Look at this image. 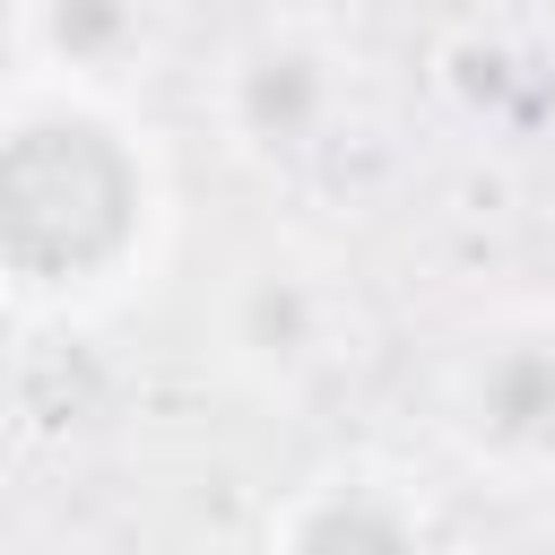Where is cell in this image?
Returning a JSON list of instances; mask_svg holds the SVG:
<instances>
[{
  "mask_svg": "<svg viewBox=\"0 0 555 555\" xmlns=\"http://www.w3.org/2000/svg\"><path fill=\"white\" fill-rule=\"evenodd\" d=\"M130 165L87 121H35L0 139V251L35 278L95 269L130 234Z\"/></svg>",
  "mask_w": 555,
  "mask_h": 555,
  "instance_id": "1",
  "label": "cell"
},
{
  "mask_svg": "<svg viewBox=\"0 0 555 555\" xmlns=\"http://www.w3.org/2000/svg\"><path fill=\"white\" fill-rule=\"evenodd\" d=\"M486 416H494L503 434H546V425H555V364L529 356V347L494 356V373H486Z\"/></svg>",
  "mask_w": 555,
  "mask_h": 555,
  "instance_id": "2",
  "label": "cell"
},
{
  "mask_svg": "<svg viewBox=\"0 0 555 555\" xmlns=\"http://www.w3.org/2000/svg\"><path fill=\"white\" fill-rule=\"evenodd\" d=\"M295 555H408V529L382 503H330V512H312Z\"/></svg>",
  "mask_w": 555,
  "mask_h": 555,
  "instance_id": "3",
  "label": "cell"
},
{
  "mask_svg": "<svg viewBox=\"0 0 555 555\" xmlns=\"http://www.w3.org/2000/svg\"><path fill=\"white\" fill-rule=\"evenodd\" d=\"M243 104H251V121H260V130H278V139H286V130H304V121H312L321 87H312V69H304V61H260Z\"/></svg>",
  "mask_w": 555,
  "mask_h": 555,
  "instance_id": "4",
  "label": "cell"
},
{
  "mask_svg": "<svg viewBox=\"0 0 555 555\" xmlns=\"http://www.w3.org/2000/svg\"><path fill=\"white\" fill-rule=\"evenodd\" d=\"M52 35H61L69 52H113V43L130 35V0H61V9H52Z\"/></svg>",
  "mask_w": 555,
  "mask_h": 555,
  "instance_id": "5",
  "label": "cell"
}]
</instances>
